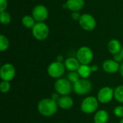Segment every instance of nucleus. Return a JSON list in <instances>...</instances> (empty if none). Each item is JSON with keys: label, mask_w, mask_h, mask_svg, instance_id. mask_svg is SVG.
I'll list each match as a JSON object with an SVG mask.
<instances>
[{"label": "nucleus", "mask_w": 123, "mask_h": 123, "mask_svg": "<svg viewBox=\"0 0 123 123\" xmlns=\"http://www.w3.org/2000/svg\"><path fill=\"white\" fill-rule=\"evenodd\" d=\"M94 58L92 50L88 46H82L79 48L76 52V58L81 64L89 65Z\"/></svg>", "instance_id": "nucleus-7"}, {"label": "nucleus", "mask_w": 123, "mask_h": 123, "mask_svg": "<svg viewBox=\"0 0 123 123\" xmlns=\"http://www.w3.org/2000/svg\"><path fill=\"white\" fill-rule=\"evenodd\" d=\"M120 65L114 59H107L102 63V69L107 74H115L120 71Z\"/></svg>", "instance_id": "nucleus-12"}, {"label": "nucleus", "mask_w": 123, "mask_h": 123, "mask_svg": "<svg viewBox=\"0 0 123 123\" xmlns=\"http://www.w3.org/2000/svg\"><path fill=\"white\" fill-rule=\"evenodd\" d=\"M66 67L63 63L59 61H54L49 64L48 66L47 72L50 77L53 79H60L64 74Z\"/></svg>", "instance_id": "nucleus-6"}, {"label": "nucleus", "mask_w": 123, "mask_h": 123, "mask_svg": "<svg viewBox=\"0 0 123 123\" xmlns=\"http://www.w3.org/2000/svg\"><path fill=\"white\" fill-rule=\"evenodd\" d=\"M11 89V84L9 81H1L0 84V90L1 93L6 94L9 92Z\"/></svg>", "instance_id": "nucleus-24"}, {"label": "nucleus", "mask_w": 123, "mask_h": 123, "mask_svg": "<svg viewBox=\"0 0 123 123\" xmlns=\"http://www.w3.org/2000/svg\"><path fill=\"white\" fill-rule=\"evenodd\" d=\"M120 75L123 78V63L121 64L120 66Z\"/></svg>", "instance_id": "nucleus-32"}, {"label": "nucleus", "mask_w": 123, "mask_h": 123, "mask_svg": "<svg viewBox=\"0 0 123 123\" xmlns=\"http://www.w3.org/2000/svg\"><path fill=\"white\" fill-rule=\"evenodd\" d=\"M115 89L110 86H104L98 92L97 98L99 102L102 104H107L110 102L114 98Z\"/></svg>", "instance_id": "nucleus-9"}, {"label": "nucleus", "mask_w": 123, "mask_h": 123, "mask_svg": "<svg viewBox=\"0 0 123 123\" xmlns=\"http://www.w3.org/2000/svg\"><path fill=\"white\" fill-rule=\"evenodd\" d=\"M77 72L79 73V74L81 79H88L90 76L91 74L92 73V67L89 65L81 64Z\"/></svg>", "instance_id": "nucleus-18"}, {"label": "nucleus", "mask_w": 123, "mask_h": 123, "mask_svg": "<svg viewBox=\"0 0 123 123\" xmlns=\"http://www.w3.org/2000/svg\"><path fill=\"white\" fill-rule=\"evenodd\" d=\"M63 63L65 65L66 69H67L69 71H77L81 66V63L78 61V59L74 57L66 58L64 61Z\"/></svg>", "instance_id": "nucleus-15"}, {"label": "nucleus", "mask_w": 123, "mask_h": 123, "mask_svg": "<svg viewBox=\"0 0 123 123\" xmlns=\"http://www.w3.org/2000/svg\"><path fill=\"white\" fill-rule=\"evenodd\" d=\"M84 0H67L65 6L72 12H79L84 6Z\"/></svg>", "instance_id": "nucleus-14"}, {"label": "nucleus", "mask_w": 123, "mask_h": 123, "mask_svg": "<svg viewBox=\"0 0 123 123\" xmlns=\"http://www.w3.org/2000/svg\"><path fill=\"white\" fill-rule=\"evenodd\" d=\"M114 115L120 118H123V106L119 105L117 106L116 107H115L114 110H113Z\"/></svg>", "instance_id": "nucleus-25"}, {"label": "nucleus", "mask_w": 123, "mask_h": 123, "mask_svg": "<svg viewBox=\"0 0 123 123\" xmlns=\"http://www.w3.org/2000/svg\"><path fill=\"white\" fill-rule=\"evenodd\" d=\"M32 16L37 22H43L48 17V10L43 4L36 5L32 12Z\"/></svg>", "instance_id": "nucleus-11"}, {"label": "nucleus", "mask_w": 123, "mask_h": 123, "mask_svg": "<svg viewBox=\"0 0 123 123\" xmlns=\"http://www.w3.org/2000/svg\"><path fill=\"white\" fill-rule=\"evenodd\" d=\"M54 89L56 93L61 96L68 95L73 90L72 83L68 79H58L54 84Z\"/></svg>", "instance_id": "nucleus-4"}, {"label": "nucleus", "mask_w": 123, "mask_h": 123, "mask_svg": "<svg viewBox=\"0 0 123 123\" xmlns=\"http://www.w3.org/2000/svg\"><path fill=\"white\" fill-rule=\"evenodd\" d=\"M79 25L81 27L86 31L93 30L97 25L96 19L90 14H84L81 16L80 19L79 20Z\"/></svg>", "instance_id": "nucleus-10"}, {"label": "nucleus", "mask_w": 123, "mask_h": 123, "mask_svg": "<svg viewBox=\"0 0 123 123\" xmlns=\"http://www.w3.org/2000/svg\"><path fill=\"white\" fill-rule=\"evenodd\" d=\"M67 79L69 80L70 82H71L72 84H74L77 81H79L81 79V77L77 71H70L68 74Z\"/></svg>", "instance_id": "nucleus-23"}, {"label": "nucleus", "mask_w": 123, "mask_h": 123, "mask_svg": "<svg viewBox=\"0 0 123 123\" xmlns=\"http://www.w3.org/2000/svg\"><path fill=\"white\" fill-rule=\"evenodd\" d=\"M8 6L7 0H0V12H4Z\"/></svg>", "instance_id": "nucleus-26"}, {"label": "nucleus", "mask_w": 123, "mask_h": 123, "mask_svg": "<svg viewBox=\"0 0 123 123\" xmlns=\"http://www.w3.org/2000/svg\"><path fill=\"white\" fill-rule=\"evenodd\" d=\"M58 103L52 98H44L37 104L38 112L46 117L53 116L58 111Z\"/></svg>", "instance_id": "nucleus-1"}, {"label": "nucleus", "mask_w": 123, "mask_h": 123, "mask_svg": "<svg viewBox=\"0 0 123 123\" xmlns=\"http://www.w3.org/2000/svg\"><path fill=\"white\" fill-rule=\"evenodd\" d=\"M81 16V15L79 13V12H73L71 14V17L74 20H79Z\"/></svg>", "instance_id": "nucleus-27"}, {"label": "nucleus", "mask_w": 123, "mask_h": 123, "mask_svg": "<svg viewBox=\"0 0 123 123\" xmlns=\"http://www.w3.org/2000/svg\"><path fill=\"white\" fill-rule=\"evenodd\" d=\"M122 48L123 47L121 46L120 42L117 39H112L111 40L109 41V43L107 44L108 50L113 55L118 54L120 52Z\"/></svg>", "instance_id": "nucleus-16"}, {"label": "nucleus", "mask_w": 123, "mask_h": 123, "mask_svg": "<svg viewBox=\"0 0 123 123\" xmlns=\"http://www.w3.org/2000/svg\"><path fill=\"white\" fill-rule=\"evenodd\" d=\"M9 47V41L8 38L4 35H0V50L1 52H4Z\"/></svg>", "instance_id": "nucleus-21"}, {"label": "nucleus", "mask_w": 123, "mask_h": 123, "mask_svg": "<svg viewBox=\"0 0 123 123\" xmlns=\"http://www.w3.org/2000/svg\"><path fill=\"white\" fill-rule=\"evenodd\" d=\"M63 56L62 55H58L57 57H56V61H59V62H62L63 63Z\"/></svg>", "instance_id": "nucleus-30"}, {"label": "nucleus", "mask_w": 123, "mask_h": 123, "mask_svg": "<svg viewBox=\"0 0 123 123\" xmlns=\"http://www.w3.org/2000/svg\"><path fill=\"white\" fill-rule=\"evenodd\" d=\"M123 123V118H122V119L120 120V123Z\"/></svg>", "instance_id": "nucleus-34"}, {"label": "nucleus", "mask_w": 123, "mask_h": 123, "mask_svg": "<svg viewBox=\"0 0 123 123\" xmlns=\"http://www.w3.org/2000/svg\"><path fill=\"white\" fill-rule=\"evenodd\" d=\"M110 119L109 113L105 110H100L95 112L94 116V123H107Z\"/></svg>", "instance_id": "nucleus-17"}, {"label": "nucleus", "mask_w": 123, "mask_h": 123, "mask_svg": "<svg viewBox=\"0 0 123 123\" xmlns=\"http://www.w3.org/2000/svg\"><path fill=\"white\" fill-rule=\"evenodd\" d=\"M35 20L33 18L32 16H30V15H25L22 18V25L26 27V28H32L34 27V25H35Z\"/></svg>", "instance_id": "nucleus-19"}, {"label": "nucleus", "mask_w": 123, "mask_h": 123, "mask_svg": "<svg viewBox=\"0 0 123 123\" xmlns=\"http://www.w3.org/2000/svg\"><path fill=\"white\" fill-rule=\"evenodd\" d=\"M59 94H58V93H54V94H52V96H51V97L50 98H52L53 99H54V100H55L56 102L58 100V99L60 98V97L58 96Z\"/></svg>", "instance_id": "nucleus-29"}, {"label": "nucleus", "mask_w": 123, "mask_h": 123, "mask_svg": "<svg viewBox=\"0 0 123 123\" xmlns=\"http://www.w3.org/2000/svg\"><path fill=\"white\" fill-rule=\"evenodd\" d=\"M99 107V101L97 97L89 96L84 98L81 104V110L86 114L91 115L97 112Z\"/></svg>", "instance_id": "nucleus-2"}, {"label": "nucleus", "mask_w": 123, "mask_h": 123, "mask_svg": "<svg viewBox=\"0 0 123 123\" xmlns=\"http://www.w3.org/2000/svg\"><path fill=\"white\" fill-rule=\"evenodd\" d=\"M49 27L44 22H37L32 28L33 37L40 41H43L47 39L49 35Z\"/></svg>", "instance_id": "nucleus-5"}, {"label": "nucleus", "mask_w": 123, "mask_h": 123, "mask_svg": "<svg viewBox=\"0 0 123 123\" xmlns=\"http://www.w3.org/2000/svg\"><path fill=\"white\" fill-rule=\"evenodd\" d=\"M92 67V72H96V71H97L98 70H99V67L97 66V65H93L92 66H91Z\"/></svg>", "instance_id": "nucleus-31"}, {"label": "nucleus", "mask_w": 123, "mask_h": 123, "mask_svg": "<svg viewBox=\"0 0 123 123\" xmlns=\"http://www.w3.org/2000/svg\"><path fill=\"white\" fill-rule=\"evenodd\" d=\"M120 55H121V57H122V58H123V47L122 48V49H121V50L120 52Z\"/></svg>", "instance_id": "nucleus-33"}, {"label": "nucleus", "mask_w": 123, "mask_h": 123, "mask_svg": "<svg viewBox=\"0 0 123 123\" xmlns=\"http://www.w3.org/2000/svg\"><path fill=\"white\" fill-rule=\"evenodd\" d=\"M16 74L14 66L9 63L3 64L0 69V77L2 81H10L14 79Z\"/></svg>", "instance_id": "nucleus-8"}, {"label": "nucleus", "mask_w": 123, "mask_h": 123, "mask_svg": "<svg viewBox=\"0 0 123 123\" xmlns=\"http://www.w3.org/2000/svg\"><path fill=\"white\" fill-rule=\"evenodd\" d=\"M58 107L63 110H69L74 106V99L68 95L61 96L57 101Z\"/></svg>", "instance_id": "nucleus-13"}, {"label": "nucleus", "mask_w": 123, "mask_h": 123, "mask_svg": "<svg viewBox=\"0 0 123 123\" xmlns=\"http://www.w3.org/2000/svg\"><path fill=\"white\" fill-rule=\"evenodd\" d=\"M92 90V84L87 79H80L76 83L73 84V91L80 96H84Z\"/></svg>", "instance_id": "nucleus-3"}, {"label": "nucleus", "mask_w": 123, "mask_h": 123, "mask_svg": "<svg viewBox=\"0 0 123 123\" xmlns=\"http://www.w3.org/2000/svg\"><path fill=\"white\" fill-rule=\"evenodd\" d=\"M113 59H114L115 61L118 62V63L123 61V58H122V57H121V55H120V53H119L118 54H116V55H114V58H113Z\"/></svg>", "instance_id": "nucleus-28"}, {"label": "nucleus", "mask_w": 123, "mask_h": 123, "mask_svg": "<svg viewBox=\"0 0 123 123\" xmlns=\"http://www.w3.org/2000/svg\"><path fill=\"white\" fill-rule=\"evenodd\" d=\"M0 20L1 24L3 25H8L12 21V17L10 14L6 11L0 12Z\"/></svg>", "instance_id": "nucleus-22"}, {"label": "nucleus", "mask_w": 123, "mask_h": 123, "mask_svg": "<svg viewBox=\"0 0 123 123\" xmlns=\"http://www.w3.org/2000/svg\"><path fill=\"white\" fill-rule=\"evenodd\" d=\"M114 98L119 103L123 104V85H120L115 88Z\"/></svg>", "instance_id": "nucleus-20"}]
</instances>
